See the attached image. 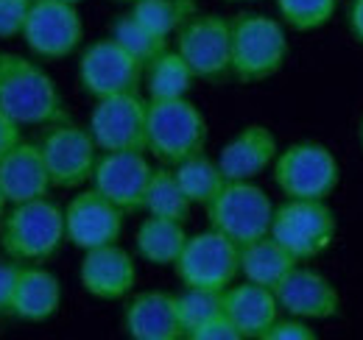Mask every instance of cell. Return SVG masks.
<instances>
[{
	"instance_id": "cell-5",
	"label": "cell",
	"mask_w": 363,
	"mask_h": 340,
	"mask_svg": "<svg viewBox=\"0 0 363 340\" xmlns=\"http://www.w3.org/2000/svg\"><path fill=\"white\" fill-rule=\"evenodd\" d=\"M274 184L285 198L327 201L338 187L341 168L333 151L321 142H294L274 159Z\"/></svg>"
},
{
	"instance_id": "cell-6",
	"label": "cell",
	"mask_w": 363,
	"mask_h": 340,
	"mask_svg": "<svg viewBox=\"0 0 363 340\" xmlns=\"http://www.w3.org/2000/svg\"><path fill=\"white\" fill-rule=\"evenodd\" d=\"M204 210L210 229L221 232L235 246H246L272 232L274 201L255 181H227Z\"/></svg>"
},
{
	"instance_id": "cell-31",
	"label": "cell",
	"mask_w": 363,
	"mask_h": 340,
	"mask_svg": "<svg viewBox=\"0 0 363 340\" xmlns=\"http://www.w3.org/2000/svg\"><path fill=\"white\" fill-rule=\"evenodd\" d=\"M338 8V0H277L282 26L294 31H318L324 28Z\"/></svg>"
},
{
	"instance_id": "cell-15",
	"label": "cell",
	"mask_w": 363,
	"mask_h": 340,
	"mask_svg": "<svg viewBox=\"0 0 363 340\" xmlns=\"http://www.w3.org/2000/svg\"><path fill=\"white\" fill-rule=\"evenodd\" d=\"M151 170L145 151H101L90 184L126 215L143 212Z\"/></svg>"
},
{
	"instance_id": "cell-35",
	"label": "cell",
	"mask_w": 363,
	"mask_h": 340,
	"mask_svg": "<svg viewBox=\"0 0 363 340\" xmlns=\"http://www.w3.org/2000/svg\"><path fill=\"white\" fill-rule=\"evenodd\" d=\"M17 276H20V265L11 259H0V315H11Z\"/></svg>"
},
{
	"instance_id": "cell-17",
	"label": "cell",
	"mask_w": 363,
	"mask_h": 340,
	"mask_svg": "<svg viewBox=\"0 0 363 340\" xmlns=\"http://www.w3.org/2000/svg\"><path fill=\"white\" fill-rule=\"evenodd\" d=\"M79 282H82L84 293H90L98 301H121L135 290V256L121 243L90 249V251H84V259L79 265Z\"/></svg>"
},
{
	"instance_id": "cell-18",
	"label": "cell",
	"mask_w": 363,
	"mask_h": 340,
	"mask_svg": "<svg viewBox=\"0 0 363 340\" xmlns=\"http://www.w3.org/2000/svg\"><path fill=\"white\" fill-rule=\"evenodd\" d=\"M279 154L277 134L263 123L243 126L218 154V165L227 181H255L263 170L274 165Z\"/></svg>"
},
{
	"instance_id": "cell-1",
	"label": "cell",
	"mask_w": 363,
	"mask_h": 340,
	"mask_svg": "<svg viewBox=\"0 0 363 340\" xmlns=\"http://www.w3.org/2000/svg\"><path fill=\"white\" fill-rule=\"evenodd\" d=\"M0 112L20 128L67 120V106L45 67L28 56L0 50Z\"/></svg>"
},
{
	"instance_id": "cell-11",
	"label": "cell",
	"mask_w": 363,
	"mask_h": 340,
	"mask_svg": "<svg viewBox=\"0 0 363 340\" xmlns=\"http://www.w3.org/2000/svg\"><path fill=\"white\" fill-rule=\"evenodd\" d=\"M20 40L37 59H67L84 40V23L79 6L65 0H34Z\"/></svg>"
},
{
	"instance_id": "cell-30",
	"label": "cell",
	"mask_w": 363,
	"mask_h": 340,
	"mask_svg": "<svg viewBox=\"0 0 363 340\" xmlns=\"http://www.w3.org/2000/svg\"><path fill=\"white\" fill-rule=\"evenodd\" d=\"M177 310H179L182 335L190 338L199 327H204L210 318L224 312V293L218 290H199V288H184V293L177 296Z\"/></svg>"
},
{
	"instance_id": "cell-29",
	"label": "cell",
	"mask_w": 363,
	"mask_h": 340,
	"mask_svg": "<svg viewBox=\"0 0 363 340\" xmlns=\"http://www.w3.org/2000/svg\"><path fill=\"white\" fill-rule=\"evenodd\" d=\"M109 37L121 45L123 50H129L137 62H143V67H145L151 59H157L162 50H168V40L151 34L140 20H135L132 11L123 14V17H118V20L112 23V34H109Z\"/></svg>"
},
{
	"instance_id": "cell-25",
	"label": "cell",
	"mask_w": 363,
	"mask_h": 340,
	"mask_svg": "<svg viewBox=\"0 0 363 340\" xmlns=\"http://www.w3.org/2000/svg\"><path fill=\"white\" fill-rule=\"evenodd\" d=\"M196 81L193 70L182 59L179 50H162L157 59H151L143 70V86L148 92V101H171L187 98L190 86Z\"/></svg>"
},
{
	"instance_id": "cell-16",
	"label": "cell",
	"mask_w": 363,
	"mask_h": 340,
	"mask_svg": "<svg viewBox=\"0 0 363 340\" xmlns=\"http://www.w3.org/2000/svg\"><path fill=\"white\" fill-rule=\"evenodd\" d=\"M274 296L279 310H285L288 315L305 318V321H327L338 315L341 296L335 290V285L318 273L313 268H291L285 273V279L274 288Z\"/></svg>"
},
{
	"instance_id": "cell-19",
	"label": "cell",
	"mask_w": 363,
	"mask_h": 340,
	"mask_svg": "<svg viewBox=\"0 0 363 340\" xmlns=\"http://www.w3.org/2000/svg\"><path fill=\"white\" fill-rule=\"evenodd\" d=\"M123 329L132 340H179L182 324L177 296L165 290H143L123 307Z\"/></svg>"
},
{
	"instance_id": "cell-36",
	"label": "cell",
	"mask_w": 363,
	"mask_h": 340,
	"mask_svg": "<svg viewBox=\"0 0 363 340\" xmlns=\"http://www.w3.org/2000/svg\"><path fill=\"white\" fill-rule=\"evenodd\" d=\"M20 140H23V128L17 126L11 118H6V115L0 112V159H3Z\"/></svg>"
},
{
	"instance_id": "cell-23",
	"label": "cell",
	"mask_w": 363,
	"mask_h": 340,
	"mask_svg": "<svg viewBox=\"0 0 363 340\" xmlns=\"http://www.w3.org/2000/svg\"><path fill=\"white\" fill-rule=\"evenodd\" d=\"M296 265H299V259L285 246H279L272 234L240 246V276L246 282H255V285L274 290L285 279V273Z\"/></svg>"
},
{
	"instance_id": "cell-14",
	"label": "cell",
	"mask_w": 363,
	"mask_h": 340,
	"mask_svg": "<svg viewBox=\"0 0 363 340\" xmlns=\"http://www.w3.org/2000/svg\"><path fill=\"white\" fill-rule=\"evenodd\" d=\"M123 223H126V212L118 204H112L106 196H101L95 187L76 193L65 207L67 243L82 251L118 243L123 234Z\"/></svg>"
},
{
	"instance_id": "cell-37",
	"label": "cell",
	"mask_w": 363,
	"mask_h": 340,
	"mask_svg": "<svg viewBox=\"0 0 363 340\" xmlns=\"http://www.w3.org/2000/svg\"><path fill=\"white\" fill-rule=\"evenodd\" d=\"M347 23H350V31L355 34V40L363 42V0H352L350 8H347Z\"/></svg>"
},
{
	"instance_id": "cell-10",
	"label": "cell",
	"mask_w": 363,
	"mask_h": 340,
	"mask_svg": "<svg viewBox=\"0 0 363 340\" xmlns=\"http://www.w3.org/2000/svg\"><path fill=\"white\" fill-rule=\"evenodd\" d=\"M177 50L196 79L224 81L232 76V28L221 14H196L177 31Z\"/></svg>"
},
{
	"instance_id": "cell-13",
	"label": "cell",
	"mask_w": 363,
	"mask_h": 340,
	"mask_svg": "<svg viewBox=\"0 0 363 340\" xmlns=\"http://www.w3.org/2000/svg\"><path fill=\"white\" fill-rule=\"evenodd\" d=\"M145 120L148 98L123 92L95 101L87 128L98 151H145Z\"/></svg>"
},
{
	"instance_id": "cell-33",
	"label": "cell",
	"mask_w": 363,
	"mask_h": 340,
	"mask_svg": "<svg viewBox=\"0 0 363 340\" xmlns=\"http://www.w3.org/2000/svg\"><path fill=\"white\" fill-rule=\"evenodd\" d=\"M263 340H316V329L305 318L288 315V318H277L266 329Z\"/></svg>"
},
{
	"instance_id": "cell-12",
	"label": "cell",
	"mask_w": 363,
	"mask_h": 340,
	"mask_svg": "<svg viewBox=\"0 0 363 340\" xmlns=\"http://www.w3.org/2000/svg\"><path fill=\"white\" fill-rule=\"evenodd\" d=\"M143 62H137L129 50H123L112 37L84 47L79 56V86L95 98H112L123 92H140L143 86Z\"/></svg>"
},
{
	"instance_id": "cell-40",
	"label": "cell",
	"mask_w": 363,
	"mask_h": 340,
	"mask_svg": "<svg viewBox=\"0 0 363 340\" xmlns=\"http://www.w3.org/2000/svg\"><path fill=\"white\" fill-rule=\"evenodd\" d=\"M65 3H73V6H79V3H84V0H65Z\"/></svg>"
},
{
	"instance_id": "cell-28",
	"label": "cell",
	"mask_w": 363,
	"mask_h": 340,
	"mask_svg": "<svg viewBox=\"0 0 363 340\" xmlns=\"http://www.w3.org/2000/svg\"><path fill=\"white\" fill-rule=\"evenodd\" d=\"M132 14L151 34L171 40L182 26L199 14V0H137Z\"/></svg>"
},
{
	"instance_id": "cell-26",
	"label": "cell",
	"mask_w": 363,
	"mask_h": 340,
	"mask_svg": "<svg viewBox=\"0 0 363 340\" xmlns=\"http://www.w3.org/2000/svg\"><path fill=\"white\" fill-rule=\"evenodd\" d=\"M190 210H193V204L182 190L177 170L171 165H160V168L151 170V178H148V187H145V198H143V212L184 223L190 217Z\"/></svg>"
},
{
	"instance_id": "cell-34",
	"label": "cell",
	"mask_w": 363,
	"mask_h": 340,
	"mask_svg": "<svg viewBox=\"0 0 363 340\" xmlns=\"http://www.w3.org/2000/svg\"><path fill=\"white\" fill-rule=\"evenodd\" d=\"M187 340H243V338H240L238 327L227 318V312H221V315L210 318L204 327H199L196 332H190Z\"/></svg>"
},
{
	"instance_id": "cell-32",
	"label": "cell",
	"mask_w": 363,
	"mask_h": 340,
	"mask_svg": "<svg viewBox=\"0 0 363 340\" xmlns=\"http://www.w3.org/2000/svg\"><path fill=\"white\" fill-rule=\"evenodd\" d=\"M31 3L34 0H0V40H11L23 34Z\"/></svg>"
},
{
	"instance_id": "cell-38",
	"label": "cell",
	"mask_w": 363,
	"mask_h": 340,
	"mask_svg": "<svg viewBox=\"0 0 363 340\" xmlns=\"http://www.w3.org/2000/svg\"><path fill=\"white\" fill-rule=\"evenodd\" d=\"M6 210H9V198H6V193H3V187H0V217L6 215Z\"/></svg>"
},
{
	"instance_id": "cell-8",
	"label": "cell",
	"mask_w": 363,
	"mask_h": 340,
	"mask_svg": "<svg viewBox=\"0 0 363 340\" xmlns=\"http://www.w3.org/2000/svg\"><path fill=\"white\" fill-rule=\"evenodd\" d=\"M174 271L184 288L218 290L224 293L240 273V246H235L216 229L187 234Z\"/></svg>"
},
{
	"instance_id": "cell-20",
	"label": "cell",
	"mask_w": 363,
	"mask_h": 340,
	"mask_svg": "<svg viewBox=\"0 0 363 340\" xmlns=\"http://www.w3.org/2000/svg\"><path fill=\"white\" fill-rule=\"evenodd\" d=\"M0 187H3V193L9 198V204L45 198L53 184H50V176H48L40 142L20 140L0 159Z\"/></svg>"
},
{
	"instance_id": "cell-41",
	"label": "cell",
	"mask_w": 363,
	"mask_h": 340,
	"mask_svg": "<svg viewBox=\"0 0 363 340\" xmlns=\"http://www.w3.org/2000/svg\"><path fill=\"white\" fill-rule=\"evenodd\" d=\"M118 3H137V0H118Z\"/></svg>"
},
{
	"instance_id": "cell-2",
	"label": "cell",
	"mask_w": 363,
	"mask_h": 340,
	"mask_svg": "<svg viewBox=\"0 0 363 340\" xmlns=\"http://www.w3.org/2000/svg\"><path fill=\"white\" fill-rule=\"evenodd\" d=\"M67 243L65 210L50 198L9 204L0 217V251L17 265H45Z\"/></svg>"
},
{
	"instance_id": "cell-42",
	"label": "cell",
	"mask_w": 363,
	"mask_h": 340,
	"mask_svg": "<svg viewBox=\"0 0 363 340\" xmlns=\"http://www.w3.org/2000/svg\"><path fill=\"white\" fill-rule=\"evenodd\" d=\"M361 145H363V123H361Z\"/></svg>"
},
{
	"instance_id": "cell-24",
	"label": "cell",
	"mask_w": 363,
	"mask_h": 340,
	"mask_svg": "<svg viewBox=\"0 0 363 340\" xmlns=\"http://www.w3.org/2000/svg\"><path fill=\"white\" fill-rule=\"evenodd\" d=\"M184 243H187V232H184V223H179V220L148 215L137 226V254L143 256L145 262L157 265V268H174V262L179 259Z\"/></svg>"
},
{
	"instance_id": "cell-22",
	"label": "cell",
	"mask_w": 363,
	"mask_h": 340,
	"mask_svg": "<svg viewBox=\"0 0 363 340\" xmlns=\"http://www.w3.org/2000/svg\"><path fill=\"white\" fill-rule=\"evenodd\" d=\"M62 307V282L45 265H20L11 318L26 324H45Z\"/></svg>"
},
{
	"instance_id": "cell-4",
	"label": "cell",
	"mask_w": 363,
	"mask_h": 340,
	"mask_svg": "<svg viewBox=\"0 0 363 340\" xmlns=\"http://www.w3.org/2000/svg\"><path fill=\"white\" fill-rule=\"evenodd\" d=\"M232 28V79L260 84L277 76L288 59L285 26L260 11H240L229 20Z\"/></svg>"
},
{
	"instance_id": "cell-7",
	"label": "cell",
	"mask_w": 363,
	"mask_h": 340,
	"mask_svg": "<svg viewBox=\"0 0 363 340\" xmlns=\"http://www.w3.org/2000/svg\"><path fill=\"white\" fill-rule=\"evenodd\" d=\"M335 229H338V220L327 201L285 198L279 207H274L269 234L299 262H308L333 246Z\"/></svg>"
},
{
	"instance_id": "cell-21",
	"label": "cell",
	"mask_w": 363,
	"mask_h": 340,
	"mask_svg": "<svg viewBox=\"0 0 363 340\" xmlns=\"http://www.w3.org/2000/svg\"><path fill=\"white\" fill-rule=\"evenodd\" d=\"M224 312L243 340H263L266 329L279 318V304L272 288L243 279L240 285L232 282L224 290Z\"/></svg>"
},
{
	"instance_id": "cell-27",
	"label": "cell",
	"mask_w": 363,
	"mask_h": 340,
	"mask_svg": "<svg viewBox=\"0 0 363 340\" xmlns=\"http://www.w3.org/2000/svg\"><path fill=\"white\" fill-rule=\"evenodd\" d=\"M174 170H177L182 190L193 207H207L221 193V187L227 184V176L218 165V159H210L207 151L187 157L184 162L174 165Z\"/></svg>"
},
{
	"instance_id": "cell-9",
	"label": "cell",
	"mask_w": 363,
	"mask_h": 340,
	"mask_svg": "<svg viewBox=\"0 0 363 340\" xmlns=\"http://www.w3.org/2000/svg\"><path fill=\"white\" fill-rule=\"evenodd\" d=\"M40 151L45 159L50 184L59 190L84 187L92 178V170L101 154L90 128L73 123L70 118L48 126L45 137L40 140Z\"/></svg>"
},
{
	"instance_id": "cell-39",
	"label": "cell",
	"mask_w": 363,
	"mask_h": 340,
	"mask_svg": "<svg viewBox=\"0 0 363 340\" xmlns=\"http://www.w3.org/2000/svg\"><path fill=\"white\" fill-rule=\"evenodd\" d=\"M227 3H257V0H227Z\"/></svg>"
},
{
	"instance_id": "cell-3",
	"label": "cell",
	"mask_w": 363,
	"mask_h": 340,
	"mask_svg": "<svg viewBox=\"0 0 363 340\" xmlns=\"http://www.w3.org/2000/svg\"><path fill=\"white\" fill-rule=\"evenodd\" d=\"M210 128L207 118L190 98L148 101L145 120V154L160 165H179L187 157H196L207 148Z\"/></svg>"
}]
</instances>
